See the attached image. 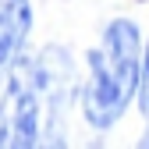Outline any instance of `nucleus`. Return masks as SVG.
<instances>
[{
    "label": "nucleus",
    "mask_w": 149,
    "mask_h": 149,
    "mask_svg": "<svg viewBox=\"0 0 149 149\" xmlns=\"http://www.w3.org/2000/svg\"><path fill=\"white\" fill-rule=\"evenodd\" d=\"M32 32V4L29 0H0V85L7 78V68L25 50Z\"/></svg>",
    "instance_id": "obj_3"
},
{
    "label": "nucleus",
    "mask_w": 149,
    "mask_h": 149,
    "mask_svg": "<svg viewBox=\"0 0 149 149\" xmlns=\"http://www.w3.org/2000/svg\"><path fill=\"white\" fill-rule=\"evenodd\" d=\"M43 82L32 53H18L0 85V149H36L43 128Z\"/></svg>",
    "instance_id": "obj_2"
},
{
    "label": "nucleus",
    "mask_w": 149,
    "mask_h": 149,
    "mask_svg": "<svg viewBox=\"0 0 149 149\" xmlns=\"http://www.w3.org/2000/svg\"><path fill=\"white\" fill-rule=\"evenodd\" d=\"M142 32L132 18H114L103 29L100 46L85 53V82L78 89L82 117L92 132L114 128L139 92Z\"/></svg>",
    "instance_id": "obj_1"
},
{
    "label": "nucleus",
    "mask_w": 149,
    "mask_h": 149,
    "mask_svg": "<svg viewBox=\"0 0 149 149\" xmlns=\"http://www.w3.org/2000/svg\"><path fill=\"white\" fill-rule=\"evenodd\" d=\"M135 100L142 107V114L149 117V43H142V61H139V92Z\"/></svg>",
    "instance_id": "obj_4"
},
{
    "label": "nucleus",
    "mask_w": 149,
    "mask_h": 149,
    "mask_svg": "<svg viewBox=\"0 0 149 149\" xmlns=\"http://www.w3.org/2000/svg\"><path fill=\"white\" fill-rule=\"evenodd\" d=\"M139 149H149V124H146V132H142V139H139Z\"/></svg>",
    "instance_id": "obj_5"
}]
</instances>
